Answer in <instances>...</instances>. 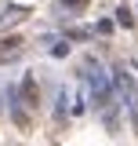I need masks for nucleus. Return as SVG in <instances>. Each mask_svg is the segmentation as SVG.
I'll return each instance as SVG.
<instances>
[{"mask_svg": "<svg viewBox=\"0 0 138 146\" xmlns=\"http://www.w3.org/2000/svg\"><path fill=\"white\" fill-rule=\"evenodd\" d=\"M62 4H66V7H84L87 0H62Z\"/></svg>", "mask_w": 138, "mask_h": 146, "instance_id": "obj_3", "label": "nucleus"}, {"mask_svg": "<svg viewBox=\"0 0 138 146\" xmlns=\"http://www.w3.org/2000/svg\"><path fill=\"white\" fill-rule=\"evenodd\" d=\"M135 128H138V110H135Z\"/></svg>", "mask_w": 138, "mask_h": 146, "instance_id": "obj_4", "label": "nucleus"}, {"mask_svg": "<svg viewBox=\"0 0 138 146\" xmlns=\"http://www.w3.org/2000/svg\"><path fill=\"white\" fill-rule=\"evenodd\" d=\"M22 102H26L29 110L40 106V88H36V80H33V77H22Z\"/></svg>", "mask_w": 138, "mask_h": 146, "instance_id": "obj_1", "label": "nucleus"}, {"mask_svg": "<svg viewBox=\"0 0 138 146\" xmlns=\"http://www.w3.org/2000/svg\"><path fill=\"white\" fill-rule=\"evenodd\" d=\"M116 15H120V26H131V22H135V18H131V11H127V7H124V11H116Z\"/></svg>", "mask_w": 138, "mask_h": 146, "instance_id": "obj_2", "label": "nucleus"}]
</instances>
